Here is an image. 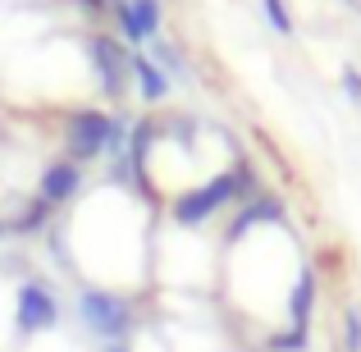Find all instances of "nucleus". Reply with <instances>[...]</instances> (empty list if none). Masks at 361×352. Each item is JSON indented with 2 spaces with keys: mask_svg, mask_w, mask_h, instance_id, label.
Listing matches in <instances>:
<instances>
[{
  "mask_svg": "<svg viewBox=\"0 0 361 352\" xmlns=\"http://www.w3.org/2000/svg\"><path fill=\"white\" fill-rule=\"evenodd\" d=\"M92 64H97V83L106 97H119L123 83H128V64L133 55H123V46L115 42V37H97L92 42Z\"/></svg>",
  "mask_w": 361,
  "mask_h": 352,
  "instance_id": "39448f33",
  "label": "nucleus"
},
{
  "mask_svg": "<svg viewBox=\"0 0 361 352\" xmlns=\"http://www.w3.org/2000/svg\"><path fill=\"white\" fill-rule=\"evenodd\" d=\"M78 320L97 339H106V344H128L137 316H133V302L123 298V293L87 284V289H78Z\"/></svg>",
  "mask_w": 361,
  "mask_h": 352,
  "instance_id": "f03ea898",
  "label": "nucleus"
},
{
  "mask_svg": "<svg viewBox=\"0 0 361 352\" xmlns=\"http://www.w3.org/2000/svg\"><path fill=\"white\" fill-rule=\"evenodd\" d=\"M51 211H55V206H46L42 197H37V202H27V211L18 215V220L9 224V229H14V233H37V229H42L46 220H51Z\"/></svg>",
  "mask_w": 361,
  "mask_h": 352,
  "instance_id": "9d476101",
  "label": "nucleus"
},
{
  "mask_svg": "<svg viewBox=\"0 0 361 352\" xmlns=\"http://www.w3.org/2000/svg\"><path fill=\"white\" fill-rule=\"evenodd\" d=\"M14 325L23 334H46V329L60 325V298H55L51 284L42 279H23L14 298Z\"/></svg>",
  "mask_w": 361,
  "mask_h": 352,
  "instance_id": "20e7f679",
  "label": "nucleus"
},
{
  "mask_svg": "<svg viewBox=\"0 0 361 352\" xmlns=\"http://www.w3.org/2000/svg\"><path fill=\"white\" fill-rule=\"evenodd\" d=\"M82 188V165H73V160H55V165L42 169V183H37V197H42L46 206H64L73 202Z\"/></svg>",
  "mask_w": 361,
  "mask_h": 352,
  "instance_id": "0eeeda50",
  "label": "nucleus"
},
{
  "mask_svg": "<svg viewBox=\"0 0 361 352\" xmlns=\"http://www.w3.org/2000/svg\"><path fill=\"white\" fill-rule=\"evenodd\" d=\"M338 334H343V352H361V302H348L343 307Z\"/></svg>",
  "mask_w": 361,
  "mask_h": 352,
  "instance_id": "1a4fd4ad",
  "label": "nucleus"
},
{
  "mask_svg": "<svg viewBox=\"0 0 361 352\" xmlns=\"http://www.w3.org/2000/svg\"><path fill=\"white\" fill-rule=\"evenodd\" d=\"M5 229H9V224H5V220H0V238H5Z\"/></svg>",
  "mask_w": 361,
  "mask_h": 352,
  "instance_id": "2eb2a0df",
  "label": "nucleus"
},
{
  "mask_svg": "<svg viewBox=\"0 0 361 352\" xmlns=\"http://www.w3.org/2000/svg\"><path fill=\"white\" fill-rule=\"evenodd\" d=\"M256 197V169L247 165V160H238L233 169H220V174H211L202 188H188V193L174 197V224L178 229H202L211 215H220L224 206L233 202H252Z\"/></svg>",
  "mask_w": 361,
  "mask_h": 352,
  "instance_id": "f257e3e1",
  "label": "nucleus"
},
{
  "mask_svg": "<svg viewBox=\"0 0 361 352\" xmlns=\"http://www.w3.org/2000/svg\"><path fill=\"white\" fill-rule=\"evenodd\" d=\"M110 133H115V115H106V110H73L69 128H64L69 160H73V165H87V160L106 156Z\"/></svg>",
  "mask_w": 361,
  "mask_h": 352,
  "instance_id": "7ed1b4c3",
  "label": "nucleus"
},
{
  "mask_svg": "<svg viewBox=\"0 0 361 352\" xmlns=\"http://www.w3.org/2000/svg\"><path fill=\"white\" fill-rule=\"evenodd\" d=\"M115 18L123 28V42H156L160 37V0H119Z\"/></svg>",
  "mask_w": 361,
  "mask_h": 352,
  "instance_id": "423d86ee",
  "label": "nucleus"
},
{
  "mask_svg": "<svg viewBox=\"0 0 361 352\" xmlns=\"http://www.w3.org/2000/svg\"><path fill=\"white\" fill-rule=\"evenodd\" d=\"M265 18H270V28L279 37H293V14H288V0H261Z\"/></svg>",
  "mask_w": 361,
  "mask_h": 352,
  "instance_id": "9b49d317",
  "label": "nucleus"
},
{
  "mask_svg": "<svg viewBox=\"0 0 361 352\" xmlns=\"http://www.w3.org/2000/svg\"><path fill=\"white\" fill-rule=\"evenodd\" d=\"M343 5H348V9H357V14H361V0H343Z\"/></svg>",
  "mask_w": 361,
  "mask_h": 352,
  "instance_id": "4468645a",
  "label": "nucleus"
},
{
  "mask_svg": "<svg viewBox=\"0 0 361 352\" xmlns=\"http://www.w3.org/2000/svg\"><path fill=\"white\" fill-rule=\"evenodd\" d=\"M343 92H348V101H353V106H361V69H353V64L343 69Z\"/></svg>",
  "mask_w": 361,
  "mask_h": 352,
  "instance_id": "f8f14e48",
  "label": "nucleus"
},
{
  "mask_svg": "<svg viewBox=\"0 0 361 352\" xmlns=\"http://www.w3.org/2000/svg\"><path fill=\"white\" fill-rule=\"evenodd\" d=\"M128 78L137 83V97L147 101V106H156V101H165V97H169V78H165V69H160L151 55H133Z\"/></svg>",
  "mask_w": 361,
  "mask_h": 352,
  "instance_id": "6e6552de",
  "label": "nucleus"
},
{
  "mask_svg": "<svg viewBox=\"0 0 361 352\" xmlns=\"http://www.w3.org/2000/svg\"><path fill=\"white\" fill-rule=\"evenodd\" d=\"M82 5H87V9H101V5H106V0H82Z\"/></svg>",
  "mask_w": 361,
  "mask_h": 352,
  "instance_id": "ddd939ff",
  "label": "nucleus"
}]
</instances>
